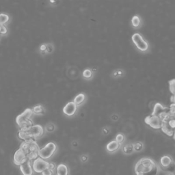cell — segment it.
I'll return each mask as SVG.
<instances>
[{
    "label": "cell",
    "mask_w": 175,
    "mask_h": 175,
    "mask_svg": "<svg viewBox=\"0 0 175 175\" xmlns=\"http://www.w3.org/2000/svg\"><path fill=\"white\" fill-rule=\"evenodd\" d=\"M131 23L133 27L138 28L140 25V19L138 16H134L131 19Z\"/></svg>",
    "instance_id": "cell-19"
},
{
    "label": "cell",
    "mask_w": 175,
    "mask_h": 175,
    "mask_svg": "<svg viewBox=\"0 0 175 175\" xmlns=\"http://www.w3.org/2000/svg\"><path fill=\"white\" fill-rule=\"evenodd\" d=\"M132 40L134 44L141 51H147L148 49V45L144 40L143 37L139 33H136L132 36Z\"/></svg>",
    "instance_id": "cell-7"
},
{
    "label": "cell",
    "mask_w": 175,
    "mask_h": 175,
    "mask_svg": "<svg viewBox=\"0 0 175 175\" xmlns=\"http://www.w3.org/2000/svg\"><path fill=\"white\" fill-rule=\"evenodd\" d=\"M9 20V16L6 14H0V25H3V24L8 22Z\"/></svg>",
    "instance_id": "cell-21"
},
{
    "label": "cell",
    "mask_w": 175,
    "mask_h": 175,
    "mask_svg": "<svg viewBox=\"0 0 175 175\" xmlns=\"http://www.w3.org/2000/svg\"><path fill=\"white\" fill-rule=\"evenodd\" d=\"M49 163L45 161L40 157H38L37 159L34 160L32 165L33 171L37 173H42L45 170L49 169Z\"/></svg>",
    "instance_id": "cell-8"
},
{
    "label": "cell",
    "mask_w": 175,
    "mask_h": 175,
    "mask_svg": "<svg viewBox=\"0 0 175 175\" xmlns=\"http://www.w3.org/2000/svg\"><path fill=\"white\" fill-rule=\"evenodd\" d=\"M19 148L23 150L27 159L30 162L37 159L38 157L39 156L40 149L37 143L33 140L24 141L21 144Z\"/></svg>",
    "instance_id": "cell-2"
},
{
    "label": "cell",
    "mask_w": 175,
    "mask_h": 175,
    "mask_svg": "<svg viewBox=\"0 0 175 175\" xmlns=\"http://www.w3.org/2000/svg\"><path fill=\"white\" fill-rule=\"evenodd\" d=\"M143 148V144L142 142H137L133 144V149L135 151H141Z\"/></svg>",
    "instance_id": "cell-23"
},
{
    "label": "cell",
    "mask_w": 175,
    "mask_h": 175,
    "mask_svg": "<svg viewBox=\"0 0 175 175\" xmlns=\"http://www.w3.org/2000/svg\"><path fill=\"white\" fill-rule=\"evenodd\" d=\"M33 114L32 109L30 108L26 109L22 114L16 117V122L18 125L21 128L27 127H30L32 125V122L30 121V117L32 116Z\"/></svg>",
    "instance_id": "cell-4"
},
{
    "label": "cell",
    "mask_w": 175,
    "mask_h": 175,
    "mask_svg": "<svg viewBox=\"0 0 175 175\" xmlns=\"http://www.w3.org/2000/svg\"><path fill=\"white\" fill-rule=\"evenodd\" d=\"M159 167L153 159L144 157L139 160L135 166L136 175H157Z\"/></svg>",
    "instance_id": "cell-1"
},
{
    "label": "cell",
    "mask_w": 175,
    "mask_h": 175,
    "mask_svg": "<svg viewBox=\"0 0 175 175\" xmlns=\"http://www.w3.org/2000/svg\"><path fill=\"white\" fill-rule=\"evenodd\" d=\"M88 157L87 156V155H83L81 157V162H86L88 161Z\"/></svg>",
    "instance_id": "cell-29"
},
{
    "label": "cell",
    "mask_w": 175,
    "mask_h": 175,
    "mask_svg": "<svg viewBox=\"0 0 175 175\" xmlns=\"http://www.w3.org/2000/svg\"><path fill=\"white\" fill-rule=\"evenodd\" d=\"M169 87L172 95H175V79L169 81Z\"/></svg>",
    "instance_id": "cell-22"
},
{
    "label": "cell",
    "mask_w": 175,
    "mask_h": 175,
    "mask_svg": "<svg viewBox=\"0 0 175 175\" xmlns=\"http://www.w3.org/2000/svg\"><path fill=\"white\" fill-rule=\"evenodd\" d=\"M160 163H161L162 166L166 169V171L172 173V172L175 171V164L173 160L170 157L169 155H164L163 156L161 159H160Z\"/></svg>",
    "instance_id": "cell-9"
},
{
    "label": "cell",
    "mask_w": 175,
    "mask_h": 175,
    "mask_svg": "<svg viewBox=\"0 0 175 175\" xmlns=\"http://www.w3.org/2000/svg\"><path fill=\"white\" fill-rule=\"evenodd\" d=\"M57 147L54 142H49L45 147L40 150L39 156L42 159H49L56 152Z\"/></svg>",
    "instance_id": "cell-5"
},
{
    "label": "cell",
    "mask_w": 175,
    "mask_h": 175,
    "mask_svg": "<svg viewBox=\"0 0 175 175\" xmlns=\"http://www.w3.org/2000/svg\"><path fill=\"white\" fill-rule=\"evenodd\" d=\"M168 123L170 127H171L172 129H173L174 130H175V119L170 118L168 121Z\"/></svg>",
    "instance_id": "cell-26"
},
{
    "label": "cell",
    "mask_w": 175,
    "mask_h": 175,
    "mask_svg": "<svg viewBox=\"0 0 175 175\" xmlns=\"http://www.w3.org/2000/svg\"><path fill=\"white\" fill-rule=\"evenodd\" d=\"M169 108L165 107L162 104H156L153 109V112L151 115L153 116H157L159 117V118L162 120V122L165 121L168 118V116Z\"/></svg>",
    "instance_id": "cell-6"
},
{
    "label": "cell",
    "mask_w": 175,
    "mask_h": 175,
    "mask_svg": "<svg viewBox=\"0 0 175 175\" xmlns=\"http://www.w3.org/2000/svg\"><path fill=\"white\" fill-rule=\"evenodd\" d=\"M83 75L86 79H90L92 77V72L91 71L90 69H86V70L83 71Z\"/></svg>",
    "instance_id": "cell-24"
},
{
    "label": "cell",
    "mask_w": 175,
    "mask_h": 175,
    "mask_svg": "<svg viewBox=\"0 0 175 175\" xmlns=\"http://www.w3.org/2000/svg\"><path fill=\"white\" fill-rule=\"evenodd\" d=\"M171 102L172 104H175V95H172L171 97Z\"/></svg>",
    "instance_id": "cell-31"
},
{
    "label": "cell",
    "mask_w": 175,
    "mask_h": 175,
    "mask_svg": "<svg viewBox=\"0 0 175 175\" xmlns=\"http://www.w3.org/2000/svg\"><path fill=\"white\" fill-rule=\"evenodd\" d=\"M172 137H173V138H174V140H175V130H174V134H173V136H172Z\"/></svg>",
    "instance_id": "cell-33"
},
{
    "label": "cell",
    "mask_w": 175,
    "mask_h": 175,
    "mask_svg": "<svg viewBox=\"0 0 175 175\" xmlns=\"http://www.w3.org/2000/svg\"><path fill=\"white\" fill-rule=\"evenodd\" d=\"M7 33V28L3 25H0V34H5Z\"/></svg>",
    "instance_id": "cell-27"
},
{
    "label": "cell",
    "mask_w": 175,
    "mask_h": 175,
    "mask_svg": "<svg viewBox=\"0 0 175 175\" xmlns=\"http://www.w3.org/2000/svg\"><path fill=\"white\" fill-rule=\"evenodd\" d=\"M40 49H41L42 51H45V50L46 49V46H45V45H42L41 47H40Z\"/></svg>",
    "instance_id": "cell-32"
},
{
    "label": "cell",
    "mask_w": 175,
    "mask_h": 175,
    "mask_svg": "<svg viewBox=\"0 0 175 175\" xmlns=\"http://www.w3.org/2000/svg\"><path fill=\"white\" fill-rule=\"evenodd\" d=\"M32 112L37 114H44V112H45L44 108H43L41 105H36V106H35L33 108Z\"/></svg>",
    "instance_id": "cell-20"
},
{
    "label": "cell",
    "mask_w": 175,
    "mask_h": 175,
    "mask_svg": "<svg viewBox=\"0 0 175 175\" xmlns=\"http://www.w3.org/2000/svg\"><path fill=\"white\" fill-rule=\"evenodd\" d=\"M27 157H26L25 153L21 149L19 148V150H16L14 153V163L16 166H21L23 163H25L26 161H28Z\"/></svg>",
    "instance_id": "cell-11"
},
{
    "label": "cell",
    "mask_w": 175,
    "mask_h": 175,
    "mask_svg": "<svg viewBox=\"0 0 175 175\" xmlns=\"http://www.w3.org/2000/svg\"><path fill=\"white\" fill-rule=\"evenodd\" d=\"M166 175H174L172 173H171V172H169V173H168Z\"/></svg>",
    "instance_id": "cell-34"
},
{
    "label": "cell",
    "mask_w": 175,
    "mask_h": 175,
    "mask_svg": "<svg viewBox=\"0 0 175 175\" xmlns=\"http://www.w3.org/2000/svg\"><path fill=\"white\" fill-rule=\"evenodd\" d=\"M42 174V175H53V171L49 169H47L45 171H43Z\"/></svg>",
    "instance_id": "cell-28"
},
{
    "label": "cell",
    "mask_w": 175,
    "mask_h": 175,
    "mask_svg": "<svg viewBox=\"0 0 175 175\" xmlns=\"http://www.w3.org/2000/svg\"><path fill=\"white\" fill-rule=\"evenodd\" d=\"M123 151L125 154H131L133 151V144H127L123 148Z\"/></svg>",
    "instance_id": "cell-18"
},
{
    "label": "cell",
    "mask_w": 175,
    "mask_h": 175,
    "mask_svg": "<svg viewBox=\"0 0 175 175\" xmlns=\"http://www.w3.org/2000/svg\"><path fill=\"white\" fill-rule=\"evenodd\" d=\"M20 167V170L23 175H32L33 174V168L31 166V162L30 160H28L23 164H21Z\"/></svg>",
    "instance_id": "cell-13"
},
{
    "label": "cell",
    "mask_w": 175,
    "mask_h": 175,
    "mask_svg": "<svg viewBox=\"0 0 175 175\" xmlns=\"http://www.w3.org/2000/svg\"><path fill=\"white\" fill-rule=\"evenodd\" d=\"M162 131L164 132L165 134H166L167 136H170V137H172L173 136V134L174 132V130L173 129H172L168 123V121H163L162 123V127H161Z\"/></svg>",
    "instance_id": "cell-14"
},
{
    "label": "cell",
    "mask_w": 175,
    "mask_h": 175,
    "mask_svg": "<svg viewBox=\"0 0 175 175\" xmlns=\"http://www.w3.org/2000/svg\"><path fill=\"white\" fill-rule=\"evenodd\" d=\"M55 168V164H53V163H49V169L51 170V171H53V170Z\"/></svg>",
    "instance_id": "cell-30"
},
{
    "label": "cell",
    "mask_w": 175,
    "mask_h": 175,
    "mask_svg": "<svg viewBox=\"0 0 175 175\" xmlns=\"http://www.w3.org/2000/svg\"><path fill=\"white\" fill-rule=\"evenodd\" d=\"M85 99H86L85 95L83 94V93H81V94L78 95L77 96H76L73 102L75 103L77 105H80L82 104L83 101H84Z\"/></svg>",
    "instance_id": "cell-17"
},
{
    "label": "cell",
    "mask_w": 175,
    "mask_h": 175,
    "mask_svg": "<svg viewBox=\"0 0 175 175\" xmlns=\"http://www.w3.org/2000/svg\"><path fill=\"white\" fill-rule=\"evenodd\" d=\"M124 139H125V138H124V136L123 135V134H121V133H119V134H118V135L116 136V142H118V143L121 144L122 142H124Z\"/></svg>",
    "instance_id": "cell-25"
},
{
    "label": "cell",
    "mask_w": 175,
    "mask_h": 175,
    "mask_svg": "<svg viewBox=\"0 0 175 175\" xmlns=\"http://www.w3.org/2000/svg\"><path fill=\"white\" fill-rule=\"evenodd\" d=\"M121 147V144L116 142V140H113L107 144L106 148L107 150L109 153H114L118 150Z\"/></svg>",
    "instance_id": "cell-15"
},
{
    "label": "cell",
    "mask_w": 175,
    "mask_h": 175,
    "mask_svg": "<svg viewBox=\"0 0 175 175\" xmlns=\"http://www.w3.org/2000/svg\"><path fill=\"white\" fill-rule=\"evenodd\" d=\"M77 105L75 103L71 101L67 104L63 108V112L68 116H71L75 114L77 111Z\"/></svg>",
    "instance_id": "cell-12"
},
{
    "label": "cell",
    "mask_w": 175,
    "mask_h": 175,
    "mask_svg": "<svg viewBox=\"0 0 175 175\" xmlns=\"http://www.w3.org/2000/svg\"><path fill=\"white\" fill-rule=\"evenodd\" d=\"M144 121L148 125H149L150 127L155 129H161L162 122V120L159 118V117L150 115V116L146 117Z\"/></svg>",
    "instance_id": "cell-10"
},
{
    "label": "cell",
    "mask_w": 175,
    "mask_h": 175,
    "mask_svg": "<svg viewBox=\"0 0 175 175\" xmlns=\"http://www.w3.org/2000/svg\"><path fill=\"white\" fill-rule=\"evenodd\" d=\"M43 134V129L39 124L21 128L19 132V137L21 140H29L40 137Z\"/></svg>",
    "instance_id": "cell-3"
},
{
    "label": "cell",
    "mask_w": 175,
    "mask_h": 175,
    "mask_svg": "<svg viewBox=\"0 0 175 175\" xmlns=\"http://www.w3.org/2000/svg\"><path fill=\"white\" fill-rule=\"evenodd\" d=\"M57 175H68L69 169L66 165L60 164L56 169Z\"/></svg>",
    "instance_id": "cell-16"
}]
</instances>
